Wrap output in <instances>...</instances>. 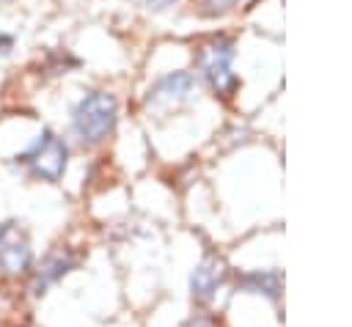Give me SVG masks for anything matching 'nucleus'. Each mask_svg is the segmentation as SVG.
Wrapping results in <instances>:
<instances>
[{
    "mask_svg": "<svg viewBox=\"0 0 352 327\" xmlns=\"http://www.w3.org/2000/svg\"><path fill=\"white\" fill-rule=\"evenodd\" d=\"M116 113H118V104H116V96L113 93L94 91V93L82 96L80 104L72 113L74 135L82 143H99V140H104L113 132V126H116Z\"/></svg>",
    "mask_w": 352,
    "mask_h": 327,
    "instance_id": "obj_1",
    "label": "nucleus"
},
{
    "mask_svg": "<svg viewBox=\"0 0 352 327\" xmlns=\"http://www.w3.org/2000/svg\"><path fill=\"white\" fill-rule=\"evenodd\" d=\"M234 60V44L228 38H212L198 49V69L212 85V91L223 99H228L236 91V74L231 71Z\"/></svg>",
    "mask_w": 352,
    "mask_h": 327,
    "instance_id": "obj_2",
    "label": "nucleus"
},
{
    "mask_svg": "<svg viewBox=\"0 0 352 327\" xmlns=\"http://www.w3.org/2000/svg\"><path fill=\"white\" fill-rule=\"evenodd\" d=\"M66 157H69L66 146L52 132H44L41 140L30 151H25L22 157H16V159L28 162L30 170H33V176H38L44 181H58L63 176V170H66Z\"/></svg>",
    "mask_w": 352,
    "mask_h": 327,
    "instance_id": "obj_3",
    "label": "nucleus"
},
{
    "mask_svg": "<svg viewBox=\"0 0 352 327\" xmlns=\"http://www.w3.org/2000/svg\"><path fill=\"white\" fill-rule=\"evenodd\" d=\"M33 253L25 239V234L14 223L0 225V275L3 278H19L30 269Z\"/></svg>",
    "mask_w": 352,
    "mask_h": 327,
    "instance_id": "obj_4",
    "label": "nucleus"
},
{
    "mask_svg": "<svg viewBox=\"0 0 352 327\" xmlns=\"http://www.w3.org/2000/svg\"><path fill=\"white\" fill-rule=\"evenodd\" d=\"M226 280V261L217 258V256H209L204 258L192 275H190V291H192V300L195 302H212V297L217 294V289L223 286Z\"/></svg>",
    "mask_w": 352,
    "mask_h": 327,
    "instance_id": "obj_5",
    "label": "nucleus"
},
{
    "mask_svg": "<svg viewBox=\"0 0 352 327\" xmlns=\"http://www.w3.org/2000/svg\"><path fill=\"white\" fill-rule=\"evenodd\" d=\"M74 264H77V258H74L72 253H66V250H55V253H50V256L38 264V269L33 272V283H30L33 297H41L50 286H55L63 275H69V272L74 269Z\"/></svg>",
    "mask_w": 352,
    "mask_h": 327,
    "instance_id": "obj_6",
    "label": "nucleus"
},
{
    "mask_svg": "<svg viewBox=\"0 0 352 327\" xmlns=\"http://www.w3.org/2000/svg\"><path fill=\"white\" fill-rule=\"evenodd\" d=\"M190 91H192V74L190 71H173V74L154 82V88L146 96V104L148 107H168V104L182 102Z\"/></svg>",
    "mask_w": 352,
    "mask_h": 327,
    "instance_id": "obj_7",
    "label": "nucleus"
},
{
    "mask_svg": "<svg viewBox=\"0 0 352 327\" xmlns=\"http://www.w3.org/2000/svg\"><path fill=\"white\" fill-rule=\"evenodd\" d=\"M280 286H283V278L278 269H253V272L239 275V289H245L250 294H261L270 302L280 300Z\"/></svg>",
    "mask_w": 352,
    "mask_h": 327,
    "instance_id": "obj_8",
    "label": "nucleus"
},
{
    "mask_svg": "<svg viewBox=\"0 0 352 327\" xmlns=\"http://www.w3.org/2000/svg\"><path fill=\"white\" fill-rule=\"evenodd\" d=\"M242 0H198V5H201V11L204 14H209V16H217V14H226V11H231V8H236Z\"/></svg>",
    "mask_w": 352,
    "mask_h": 327,
    "instance_id": "obj_9",
    "label": "nucleus"
},
{
    "mask_svg": "<svg viewBox=\"0 0 352 327\" xmlns=\"http://www.w3.org/2000/svg\"><path fill=\"white\" fill-rule=\"evenodd\" d=\"M143 5H148V8H168V5H173L176 0H140Z\"/></svg>",
    "mask_w": 352,
    "mask_h": 327,
    "instance_id": "obj_10",
    "label": "nucleus"
}]
</instances>
